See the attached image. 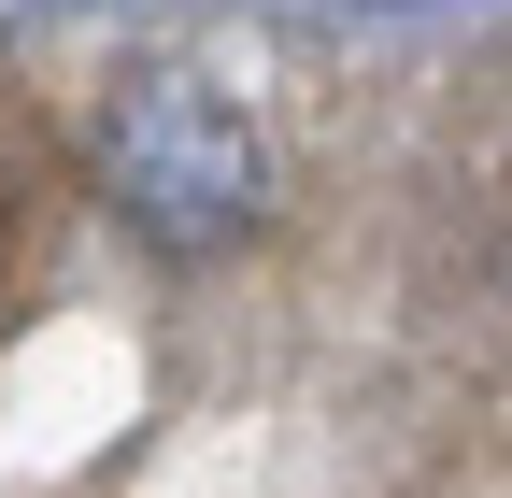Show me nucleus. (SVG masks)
Listing matches in <instances>:
<instances>
[{"label": "nucleus", "mask_w": 512, "mask_h": 498, "mask_svg": "<svg viewBox=\"0 0 512 498\" xmlns=\"http://www.w3.org/2000/svg\"><path fill=\"white\" fill-rule=\"evenodd\" d=\"M100 200L157 242V257H228V242L271 214V143L256 114L200 72H143L100 114Z\"/></svg>", "instance_id": "obj_1"}]
</instances>
